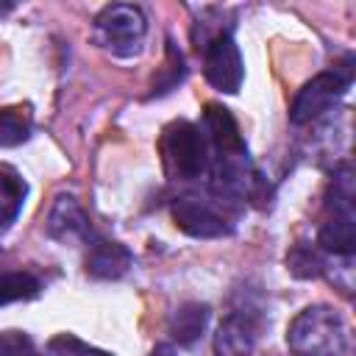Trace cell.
<instances>
[{
    "label": "cell",
    "instance_id": "cell-1",
    "mask_svg": "<svg viewBox=\"0 0 356 356\" xmlns=\"http://www.w3.org/2000/svg\"><path fill=\"white\" fill-rule=\"evenodd\" d=\"M286 348L292 356H348V323L331 306H306L286 328Z\"/></svg>",
    "mask_w": 356,
    "mask_h": 356
},
{
    "label": "cell",
    "instance_id": "cell-2",
    "mask_svg": "<svg viewBox=\"0 0 356 356\" xmlns=\"http://www.w3.org/2000/svg\"><path fill=\"white\" fill-rule=\"evenodd\" d=\"M353 167L342 164L334 170L328 203H325V222L317 234V248L328 256H353L356 250V214H353Z\"/></svg>",
    "mask_w": 356,
    "mask_h": 356
},
{
    "label": "cell",
    "instance_id": "cell-3",
    "mask_svg": "<svg viewBox=\"0 0 356 356\" xmlns=\"http://www.w3.org/2000/svg\"><path fill=\"white\" fill-rule=\"evenodd\" d=\"M167 172L175 181H197L211 167V147L200 125L178 120L164 131L161 142Z\"/></svg>",
    "mask_w": 356,
    "mask_h": 356
},
{
    "label": "cell",
    "instance_id": "cell-4",
    "mask_svg": "<svg viewBox=\"0 0 356 356\" xmlns=\"http://www.w3.org/2000/svg\"><path fill=\"white\" fill-rule=\"evenodd\" d=\"M211 189L217 197L225 200H261L264 197V175L256 170V164L250 161L245 145L231 147V150H217L211 153Z\"/></svg>",
    "mask_w": 356,
    "mask_h": 356
},
{
    "label": "cell",
    "instance_id": "cell-5",
    "mask_svg": "<svg viewBox=\"0 0 356 356\" xmlns=\"http://www.w3.org/2000/svg\"><path fill=\"white\" fill-rule=\"evenodd\" d=\"M147 36V19L142 8L128 3H111L95 17V39L111 56H136Z\"/></svg>",
    "mask_w": 356,
    "mask_h": 356
},
{
    "label": "cell",
    "instance_id": "cell-6",
    "mask_svg": "<svg viewBox=\"0 0 356 356\" xmlns=\"http://www.w3.org/2000/svg\"><path fill=\"white\" fill-rule=\"evenodd\" d=\"M350 81H353L350 67H334V70H325V72L314 75L295 95V100L289 106V120L295 125L314 122L317 117L331 111L345 97V92L350 89Z\"/></svg>",
    "mask_w": 356,
    "mask_h": 356
},
{
    "label": "cell",
    "instance_id": "cell-7",
    "mask_svg": "<svg viewBox=\"0 0 356 356\" xmlns=\"http://www.w3.org/2000/svg\"><path fill=\"white\" fill-rule=\"evenodd\" d=\"M203 75L206 81L225 95L239 92L242 78H245V64L242 53L231 36V31H220L211 36V42L203 50Z\"/></svg>",
    "mask_w": 356,
    "mask_h": 356
},
{
    "label": "cell",
    "instance_id": "cell-8",
    "mask_svg": "<svg viewBox=\"0 0 356 356\" xmlns=\"http://www.w3.org/2000/svg\"><path fill=\"white\" fill-rule=\"evenodd\" d=\"M172 220L184 234H189L195 239H217V236L231 234L228 217L211 200H203L197 195L178 197L172 203Z\"/></svg>",
    "mask_w": 356,
    "mask_h": 356
},
{
    "label": "cell",
    "instance_id": "cell-9",
    "mask_svg": "<svg viewBox=\"0 0 356 356\" xmlns=\"http://www.w3.org/2000/svg\"><path fill=\"white\" fill-rule=\"evenodd\" d=\"M47 234L58 242H92L95 231L89 214L75 195H58L47 214Z\"/></svg>",
    "mask_w": 356,
    "mask_h": 356
},
{
    "label": "cell",
    "instance_id": "cell-10",
    "mask_svg": "<svg viewBox=\"0 0 356 356\" xmlns=\"http://www.w3.org/2000/svg\"><path fill=\"white\" fill-rule=\"evenodd\" d=\"M259 325L248 312L228 314L214 334V356H256Z\"/></svg>",
    "mask_w": 356,
    "mask_h": 356
},
{
    "label": "cell",
    "instance_id": "cell-11",
    "mask_svg": "<svg viewBox=\"0 0 356 356\" xmlns=\"http://www.w3.org/2000/svg\"><path fill=\"white\" fill-rule=\"evenodd\" d=\"M134 264V256L125 245L114 242V239H103V236H95L89 242V250H86V259H83V270L92 275V278H100V281H114V278H122Z\"/></svg>",
    "mask_w": 356,
    "mask_h": 356
},
{
    "label": "cell",
    "instance_id": "cell-12",
    "mask_svg": "<svg viewBox=\"0 0 356 356\" xmlns=\"http://www.w3.org/2000/svg\"><path fill=\"white\" fill-rule=\"evenodd\" d=\"M28 197V184L11 164H0V228H8L22 211Z\"/></svg>",
    "mask_w": 356,
    "mask_h": 356
},
{
    "label": "cell",
    "instance_id": "cell-13",
    "mask_svg": "<svg viewBox=\"0 0 356 356\" xmlns=\"http://www.w3.org/2000/svg\"><path fill=\"white\" fill-rule=\"evenodd\" d=\"M209 323V306L206 303H184L181 309H175L172 320H170V334L178 345H192Z\"/></svg>",
    "mask_w": 356,
    "mask_h": 356
},
{
    "label": "cell",
    "instance_id": "cell-14",
    "mask_svg": "<svg viewBox=\"0 0 356 356\" xmlns=\"http://www.w3.org/2000/svg\"><path fill=\"white\" fill-rule=\"evenodd\" d=\"M33 131L31 106H3L0 108V147H17L28 142Z\"/></svg>",
    "mask_w": 356,
    "mask_h": 356
},
{
    "label": "cell",
    "instance_id": "cell-15",
    "mask_svg": "<svg viewBox=\"0 0 356 356\" xmlns=\"http://www.w3.org/2000/svg\"><path fill=\"white\" fill-rule=\"evenodd\" d=\"M42 292V281L28 270L0 273V306L14 300H31Z\"/></svg>",
    "mask_w": 356,
    "mask_h": 356
},
{
    "label": "cell",
    "instance_id": "cell-16",
    "mask_svg": "<svg viewBox=\"0 0 356 356\" xmlns=\"http://www.w3.org/2000/svg\"><path fill=\"white\" fill-rule=\"evenodd\" d=\"M286 264H289V270H292L298 278L320 275V273H325V267H328V261H325V256L320 253V248H306V245H298V248L289 253Z\"/></svg>",
    "mask_w": 356,
    "mask_h": 356
},
{
    "label": "cell",
    "instance_id": "cell-17",
    "mask_svg": "<svg viewBox=\"0 0 356 356\" xmlns=\"http://www.w3.org/2000/svg\"><path fill=\"white\" fill-rule=\"evenodd\" d=\"M47 356H114V353L95 348V345L78 339L75 334H56L47 342Z\"/></svg>",
    "mask_w": 356,
    "mask_h": 356
},
{
    "label": "cell",
    "instance_id": "cell-18",
    "mask_svg": "<svg viewBox=\"0 0 356 356\" xmlns=\"http://www.w3.org/2000/svg\"><path fill=\"white\" fill-rule=\"evenodd\" d=\"M0 356H42L25 331H0Z\"/></svg>",
    "mask_w": 356,
    "mask_h": 356
},
{
    "label": "cell",
    "instance_id": "cell-19",
    "mask_svg": "<svg viewBox=\"0 0 356 356\" xmlns=\"http://www.w3.org/2000/svg\"><path fill=\"white\" fill-rule=\"evenodd\" d=\"M150 356H178V350H175L170 342H161V345H156V348L150 350Z\"/></svg>",
    "mask_w": 356,
    "mask_h": 356
}]
</instances>
